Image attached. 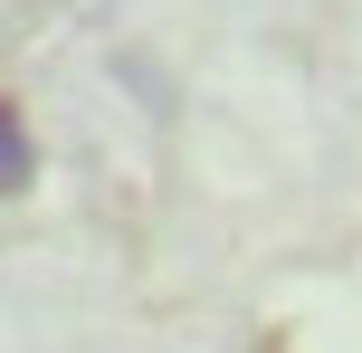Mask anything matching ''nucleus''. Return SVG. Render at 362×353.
<instances>
[{
  "label": "nucleus",
  "mask_w": 362,
  "mask_h": 353,
  "mask_svg": "<svg viewBox=\"0 0 362 353\" xmlns=\"http://www.w3.org/2000/svg\"><path fill=\"white\" fill-rule=\"evenodd\" d=\"M29 172H38V144H29V125L0 105V201H10V191H29Z\"/></svg>",
  "instance_id": "obj_1"
}]
</instances>
